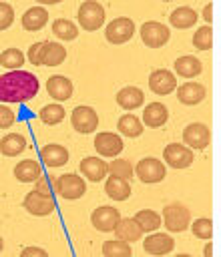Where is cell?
I'll return each mask as SVG.
<instances>
[{
	"instance_id": "1",
	"label": "cell",
	"mask_w": 221,
	"mask_h": 257,
	"mask_svg": "<svg viewBox=\"0 0 221 257\" xmlns=\"http://www.w3.org/2000/svg\"><path fill=\"white\" fill-rule=\"evenodd\" d=\"M40 90L38 78L28 70H8L0 74V104H22L32 100Z\"/></svg>"
},
{
	"instance_id": "9",
	"label": "cell",
	"mask_w": 221,
	"mask_h": 257,
	"mask_svg": "<svg viewBox=\"0 0 221 257\" xmlns=\"http://www.w3.org/2000/svg\"><path fill=\"white\" fill-rule=\"evenodd\" d=\"M163 161L171 169H187L195 161V155H193V149H189L183 143H169L163 149Z\"/></svg>"
},
{
	"instance_id": "14",
	"label": "cell",
	"mask_w": 221,
	"mask_h": 257,
	"mask_svg": "<svg viewBox=\"0 0 221 257\" xmlns=\"http://www.w3.org/2000/svg\"><path fill=\"white\" fill-rule=\"evenodd\" d=\"M22 207H24L30 215H34V217H46V215H50V213L56 209L52 197H44V195H40V193H36V191H30V193L24 195Z\"/></svg>"
},
{
	"instance_id": "32",
	"label": "cell",
	"mask_w": 221,
	"mask_h": 257,
	"mask_svg": "<svg viewBox=\"0 0 221 257\" xmlns=\"http://www.w3.org/2000/svg\"><path fill=\"white\" fill-rule=\"evenodd\" d=\"M38 116H40V120H42L44 124L52 126V124H58V122H62V120H64L66 110H64V106H62V104L52 102V104L42 106V108H40V112H38Z\"/></svg>"
},
{
	"instance_id": "36",
	"label": "cell",
	"mask_w": 221,
	"mask_h": 257,
	"mask_svg": "<svg viewBox=\"0 0 221 257\" xmlns=\"http://www.w3.org/2000/svg\"><path fill=\"white\" fill-rule=\"evenodd\" d=\"M102 255L104 257H131L133 251H131L129 243L119 241V239H111V241L102 243Z\"/></svg>"
},
{
	"instance_id": "12",
	"label": "cell",
	"mask_w": 221,
	"mask_h": 257,
	"mask_svg": "<svg viewBox=\"0 0 221 257\" xmlns=\"http://www.w3.org/2000/svg\"><path fill=\"white\" fill-rule=\"evenodd\" d=\"M143 249L147 255H153V257H163L167 253H171L175 249V239L167 233H149L143 241Z\"/></svg>"
},
{
	"instance_id": "4",
	"label": "cell",
	"mask_w": 221,
	"mask_h": 257,
	"mask_svg": "<svg viewBox=\"0 0 221 257\" xmlns=\"http://www.w3.org/2000/svg\"><path fill=\"white\" fill-rule=\"evenodd\" d=\"M137 179L141 183L153 185V183H161L167 177V167L163 161L155 159V157H143L135 167H133Z\"/></svg>"
},
{
	"instance_id": "16",
	"label": "cell",
	"mask_w": 221,
	"mask_h": 257,
	"mask_svg": "<svg viewBox=\"0 0 221 257\" xmlns=\"http://www.w3.org/2000/svg\"><path fill=\"white\" fill-rule=\"evenodd\" d=\"M175 90H177V98H179V102L185 104V106H195V104L203 102L205 96H207V88H205V84L195 82V80L183 82V84L177 86Z\"/></svg>"
},
{
	"instance_id": "37",
	"label": "cell",
	"mask_w": 221,
	"mask_h": 257,
	"mask_svg": "<svg viewBox=\"0 0 221 257\" xmlns=\"http://www.w3.org/2000/svg\"><path fill=\"white\" fill-rule=\"evenodd\" d=\"M193 46L197 50H209L213 46V30L209 24L205 26H199L195 32H193Z\"/></svg>"
},
{
	"instance_id": "20",
	"label": "cell",
	"mask_w": 221,
	"mask_h": 257,
	"mask_svg": "<svg viewBox=\"0 0 221 257\" xmlns=\"http://www.w3.org/2000/svg\"><path fill=\"white\" fill-rule=\"evenodd\" d=\"M169 120V108L163 102H151L143 108V118L141 122L149 128H159L163 124H167Z\"/></svg>"
},
{
	"instance_id": "5",
	"label": "cell",
	"mask_w": 221,
	"mask_h": 257,
	"mask_svg": "<svg viewBox=\"0 0 221 257\" xmlns=\"http://www.w3.org/2000/svg\"><path fill=\"white\" fill-rule=\"evenodd\" d=\"M139 34H141L143 44L149 46V48H161L171 38V30L167 28V24H163L159 20H147V22H143L141 28H139Z\"/></svg>"
},
{
	"instance_id": "33",
	"label": "cell",
	"mask_w": 221,
	"mask_h": 257,
	"mask_svg": "<svg viewBox=\"0 0 221 257\" xmlns=\"http://www.w3.org/2000/svg\"><path fill=\"white\" fill-rule=\"evenodd\" d=\"M52 32L60 40H74L78 36V26L68 18H56L52 22Z\"/></svg>"
},
{
	"instance_id": "35",
	"label": "cell",
	"mask_w": 221,
	"mask_h": 257,
	"mask_svg": "<svg viewBox=\"0 0 221 257\" xmlns=\"http://www.w3.org/2000/svg\"><path fill=\"white\" fill-rule=\"evenodd\" d=\"M24 64V54L18 48H6L4 52H0V66H4L6 70H18Z\"/></svg>"
},
{
	"instance_id": "21",
	"label": "cell",
	"mask_w": 221,
	"mask_h": 257,
	"mask_svg": "<svg viewBox=\"0 0 221 257\" xmlns=\"http://www.w3.org/2000/svg\"><path fill=\"white\" fill-rule=\"evenodd\" d=\"M113 233H115V237L119 241H125L129 245L135 243V241H139L143 237V231H141V227L137 225V221L133 217H121Z\"/></svg>"
},
{
	"instance_id": "42",
	"label": "cell",
	"mask_w": 221,
	"mask_h": 257,
	"mask_svg": "<svg viewBox=\"0 0 221 257\" xmlns=\"http://www.w3.org/2000/svg\"><path fill=\"white\" fill-rule=\"evenodd\" d=\"M16 122L14 110H10L6 104H0V128H10Z\"/></svg>"
},
{
	"instance_id": "39",
	"label": "cell",
	"mask_w": 221,
	"mask_h": 257,
	"mask_svg": "<svg viewBox=\"0 0 221 257\" xmlns=\"http://www.w3.org/2000/svg\"><path fill=\"white\" fill-rule=\"evenodd\" d=\"M34 191L44 195V197H52L54 199V181L46 175H40L36 181H34Z\"/></svg>"
},
{
	"instance_id": "46",
	"label": "cell",
	"mask_w": 221,
	"mask_h": 257,
	"mask_svg": "<svg viewBox=\"0 0 221 257\" xmlns=\"http://www.w3.org/2000/svg\"><path fill=\"white\" fill-rule=\"evenodd\" d=\"M38 2V6L40 4H58V2H62V0H36Z\"/></svg>"
},
{
	"instance_id": "26",
	"label": "cell",
	"mask_w": 221,
	"mask_h": 257,
	"mask_svg": "<svg viewBox=\"0 0 221 257\" xmlns=\"http://www.w3.org/2000/svg\"><path fill=\"white\" fill-rule=\"evenodd\" d=\"M66 58V48L60 42L42 40V66H58Z\"/></svg>"
},
{
	"instance_id": "38",
	"label": "cell",
	"mask_w": 221,
	"mask_h": 257,
	"mask_svg": "<svg viewBox=\"0 0 221 257\" xmlns=\"http://www.w3.org/2000/svg\"><path fill=\"white\" fill-rule=\"evenodd\" d=\"M189 227H191V231H193V235H195L197 239L209 241V239L213 237V221H211L209 217H199V219H195Z\"/></svg>"
},
{
	"instance_id": "10",
	"label": "cell",
	"mask_w": 221,
	"mask_h": 257,
	"mask_svg": "<svg viewBox=\"0 0 221 257\" xmlns=\"http://www.w3.org/2000/svg\"><path fill=\"white\" fill-rule=\"evenodd\" d=\"M209 141H211V131L203 122H191L183 128V143L189 149L203 151V149H207Z\"/></svg>"
},
{
	"instance_id": "45",
	"label": "cell",
	"mask_w": 221,
	"mask_h": 257,
	"mask_svg": "<svg viewBox=\"0 0 221 257\" xmlns=\"http://www.w3.org/2000/svg\"><path fill=\"white\" fill-rule=\"evenodd\" d=\"M203 255H205V257H213V245H211V243H207V245H205Z\"/></svg>"
},
{
	"instance_id": "7",
	"label": "cell",
	"mask_w": 221,
	"mask_h": 257,
	"mask_svg": "<svg viewBox=\"0 0 221 257\" xmlns=\"http://www.w3.org/2000/svg\"><path fill=\"white\" fill-rule=\"evenodd\" d=\"M133 34H135V20L129 18V16L113 18L104 26V38L111 44H125L133 38Z\"/></svg>"
},
{
	"instance_id": "31",
	"label": "cell",
	"mask_w": 221,
	"mask_h": 257,
	"mask_svg": "<svg viewBox=\"0 0 221 257\" xmlns=\"http://www.w3.org/2000/svg\"><path fill=\"white\" fill-rule=\"evenodd\" d=\"M133 219L137 221V225L141 227L143 233H155L161 227V215L157 211H151V209H143V211L135 213Z\"/></svg>"
},
{
	"instance_id": "25",
	"label": "cell",
	"mask_w": 221,
	"mask_h": 257,
	"mask_svg": "<svg viewBox=\"0 0 221 257\" xmlns=\"http://www.w3.org/2000/svg\"><path fill=\"white\" fill-rule=\"evenodd\" d=\"M115 98H117V104L125 110H135V108L143 106V102H145V94L139 86H125L117 92Z\"/></svg>"
},
{
	"instance_id": "6",
	"label": "cell",
	"mask_w": 221,
	"mask_h": 257,
	"mask_svg": "<svg viewBox=\"0 0 221 257\" xmlns=\"http://www.w3.org/2000/svg\"><path fill=\"white\" fill-rule=\"evenodd\" d=\"M54 191L66 201H76L86 193V181L76 173H64L54 181Z\"/></svg>"
},
{
	"instance_id": "15",
	"label": "cell",
	"mask_w": 221,
	"mask_h": 257,
	"mask_svg": "<svg viewBox=\"0 0 221 257\" xmlns=\"http://www.w3.org/2000/svg\"><path fill=\"white\" fill-rule=\"evenodd\" d=\"M123 147H125V143L117 133L102 131V133H96V137H94V149H96L98 157H119Z\"/></svg>"
},
{
	"instance_id": "43",
	"label": "cell",
	"mask_w": 221,
	"mask_h": 257,
	"mask_svg": "<svg viewBox=\"0 0 221 257\" xmlns=\"http://www.w3.org/2000/svg\"><path fill=\"white\" fill-rule=\"evenodd\" d=\"M20 257H48V253H46L42 247L30 245V247H24V249L20 251Z\"/></svg>"
},
{
	"instance_id": "18",
	"label": "cell",
	"mask_w": 221,
	"mask_h": 257,
	"mask_svg": "<svg viewBox=\"0 0 221 257\" xmlns=\"http://www.w3.org/2000/svg\"><path fill=\"white\" fill-rule=\"evenodd\" d=\"M46 90H48V96H52L56 102H64L72 96L74 84L70 78H66L62 74H54L46 80Z\"/></svg>"
},
{
	"instance_id": "30",
	"label": "cell",
	"mask_w": 221,
	"mask_h": 257,
	"mask_svg": "<svg viewBox=\"0 0 221 257\" xmlns=\"http://www.w3.org/2000/svg\"><path fill=\"white\" fill-rule=\"evenodd\" d=\"M117 128H119V133H121L123 137H131V139L143 135V122H141V118L135 116V114H131V112H127V114H123V116L119 118Z\"/></svg>"
},
{
	"instance_id": "17",
	"label": "cell",
	"mask_w": 221,
	"mask_h": 257,
	"mask_svg": "<svg viewBox=\"0 0 221 257\" xmlns=\"http://www.w3.org/2000/svg\"><path fill=\"white\" fill-rule=\"evenodd\" d=\"M80 173L82 179L90 183H100L108 173V163L102 161V157H84L80 161Z\"/></svg>"
},
{
	"instance_id": "3",
	"label": "cell",
	"mask_w": 221,
	"mask_h": 257,
	"mask_svg": "<svg viewBox=\"0 0 221 257\" xmlns=\"http://www.w3.org/2000/svg\"><path fill=\"white\" fill-rule=\"evenodd\" d=\"M78 24L80 28H84L86 32H94L98 28H102L104 24V18H106V12H104V6L96 0H84L80 6H78Z\"/></svg>"
},
{
	"instance_id": "29",
	"label": "cell",
	"mask_w": 221,
	"mask_h": 257,
	"mask_svg": "<svg viewBox=\"0 0 221 257\" xmlns=\"http://www.w3.org/2000/svg\"><path fill=\"white\" fill-rule=\"evenodd\" d=\"M104 193L113 199V201H127L131 197V185L125 179L119 177H108L104 183Z\"/></svg>"
},
{
	"instance_id": "47",
	"label": "cell",
	"mask_w": 221,
	"mask_h": 257,
	"mask_svg": "<svg viewBox=\"0 0 221 257\" xmlns=\"http://www.w3.org/2000/svg\"><path fill=\"white\" fill-rule=\"evenodd\" d=\"M175 257H193V255H187V253H179V255H175Z\"/></svg>"
},
{
	"instance_id": "13",
	"label": "cell",
	"mask_w": 221,
	"mask_h": 257,
	"mask_svg": "<svg viewBox=\"0 0 221 257\" xmlns=\"http://www.w3.org/2000/svg\"><path fill=\"white\" fill-rule=\"evenodd\" d=\"M149 88L159 96H167L177 88V76L167 68H157L149 74Z\"/></svg>"
},
{
	"instance_id": "49",
	"label": "cell",
	"mask_w": 221,
	"mask_h": 257,
	"mask_svg": "<svg viewBox=\"0 0 221 257\" xmlns=\"http://www.w3.org/2000/svg\"><path fill=\"white\" fill-rule=\"evenodd\" d=\"M163 2H173V0H163Z\"/></svg>"
},
{
	"instance_id": "40",
	"label": "cell",
	"mask_w": 221,
	"mask_h": 257,
	"mask_svg": "<svg viewBox=\"0 0 221 257\" xmlns=\"http://www.w3.org/2000/svg\"><path fill=\"white\" fill-rule=\"evenodd\" d=\"M14 22V8L8 2H0V30L10 28Z\"/></svg>"
},
{
	"instance_id": "41",
	"label": "cell",
	"mask_w": 221,
	"mask_h": 257,
	"mask_svg": "<svg viewBox=\"0 0 221 257\" xmlns=\"http://www.w3.org/2000/svg\"><path fill=\"white\" fill-rule=\"evenodd\" d=\"M24 58H28L30 64H34V66H42V42L30 44V48H28Z\"/></svg>"
},
{
	"instance_id": "24",
	"label": "cell",
	"mask_w": 221,
	"mask_h": 257,
	"mask_svg": "<svg viewBox=\"0 0 221 257\" xmlns=\"http://www.w3.org/2000/svg\"><path fill=\"white\" fill-rule=\"evenodd\" d=\"M199 20V14L195 8L191 6H179L175 8L171 14H169V22L173 28H179V30H187L191 26H195Z\"/></svg>"
},
{
	"instance_id": "28",
	"label": "cell",
	"mask_w": 221,
	"mask_h": 257,
	"mask_svg": "<svg viewBox=\"0 0 221 257\" xmlns=\"http://www.w3.org/2000/svg\"><path fill=\"white\" fill-rule=\"evenodd\" d=\"M26 149V139L20 133H6L0 139V153L4 157H18Z\"/></svg>"
},
{
	"instance_id": "23",
	"label": "cell",
	"mask_w": 221,
	"mask_h": 257,
	"mask_svg": "<svg viewBox=\"0 0 221 257\" xmlns=\"http://www.w3.org/2000/svg\"><path fill=\"white\" fill-rule=\"evenodd\" d=\"M20 22H22V28H24V30L36 32V30L44 28V24L48 22V12H46L44 6H38V4H36V6H30V8L22 14Z\"/></svg>"
},
{
	"instance_id": "11",
	"label": "cell",
	"mask_w": 221,
	"mask_h": 257,
	"mask_svg": "<svg viewBox=\"0 0 221 257\" xmlns=\"http://www.w3.org/2000/svg\"><path fill=\"white\" fill-rule=\"evenodd\" d=\"M119 219H121L119 209H115V207H111V205H100V207H96V209L92 211V215H90V223H92L94 229L100 231V233H113L115 227H117V223H119Z\"/></svg>"
},
{
	"instance_id": "48",
	"label": "cell",
	"mask_w": 221,
	"mask_h": 257,
	"mask_svg": "<svg viewBox=\"0 0 221 257\" xmlns=\"http://www.w3.org/2000/svg\"><path fill=\"white\" fill-rule=\"evenodd\" d=\"M2 249H4V241H2V237H0V253H2Z\"/></svg>"
},
{
	"instance_id": "34",
	"label": "cell",
	"mask_w": 221,
	"mask_h": 257,
	"mask_svg": "<svg viewBox=\"0 0 221 257\" xmlns=\"http://www.w3.org/2000/svg\"><path fill=\"white\" fill-rule=\"evenodd\" d=\"M108 173L111 177H119V179H133L135 171H133V163L129 159H121V157H115V161L108 163Z\"/></svg>"
},
{
	"instance_id": "27",
	"label": "cell",
	"mask_w": 221,
	"mask_h": 257,
	"mask_svg": "<svg viewBox=\"0 0 221 257\" xmlns=\"http://www.w3.org/2000/svg\"><path fill=\"white\" fill-rule=\"evenodd\" d=\"M40 175H42L40 165L34 159H24V161H18L14 165V177L20 183H34Z\"/></svg>"
},
{
	"instance_id": "2",
	"label": "cell",
	"mask_w": 221,
	"mask_h": 257,
	"mask_svg": "<svg viewBox=\"0 0 221 257\" xmlns=\"http://www.w3.org/2000/svg\"><path fill=\"white\" fill-rule=\"evenodd\" d=\"M161 225H165L171 233H183L191 225V211L183 203H169L163 209Z\"/></svg>"
},
{
	"instance_id": "19",
	"label": "cell",
	"mask_w": 221,
	"mask_h": 257,
	"mask_svg": "<svg viewBox=\"0 0 221 257\" xmlns=\"http://www.w3.org/2000/svg\"><path fill=\"white\" fill-rule=\"evenodd\" d=\"M68 157H70L68 149L62 147V145H58V143H48V145H44L40 149V161L46 167H50V169H56V167L66 165L68 163Z\"/></svg>"
},
{
	"instance_id": "22",
	"label": "cell",
	"mask_w": 221,
	"mask_h": 257,
	"mask_svg": "<svg viewBox=\"0 0 221 257\" xmlns=\"http://www.w3.org/2000/svg\"><path fill=\"white\" fill-rule=\"evenodd\" d=\"M173 68H175L173 74H179L183 78H195V76H199L203 72V62L193 54H183V56H179L175 60Z\"/></svg>"
},
{
	"instance_id": "44",
	"label": "cell",
	"mask_w": 221,
	"mask_h": 257,
	"mask_svg": "<svg viewBox=\"0 0 221 257\" xmlns=\"http://www.w3.org/2000/svg\"><path fill=\"white\" fill-rule=\"evenodd\" d=\"M203 18L207 20V22H211L213 20V4L209 2V4H205V8H203Z\"/></svg>"
},
{
	"instance_id": "8",
	"label": "cell",
	"mask_w": 221,
	"mask_h": 257,
	"mask_svg": "<svg viewBox=\"0 0 221 257\" xmlns=\"http://www.w3.org/2000/svg\"><path fill=\"white\" fill-rule=\"evenodd\" d=\"M70 124L80 135H90L98 128V114L92 106L80 104L70 112Z\"/></svg>"
}]
</instances>
